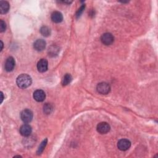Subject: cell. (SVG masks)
Instances as JSON below:
<instances>
[{
  "label": "cell",
  "instance_id": "obj_1",
  "mask_svg": "<svg viewBox=\"0 0 158 158\" xmlns=\"http://www.w3.org/2000/svg\"><path fill=\"white\" fill-rule=\"evenodd\" d=\"M31 78L30 75L27 74L20 75L16 80L17 86L20 88H28L31 84Z\"/></svg>",
  "mask_w": 158,
  "mask_h": 158
},
{
  "label": "cell",
  "instance_id": "obj_2",
  "mask_svg": "<svg viewBox=\"0 0 158 158\" xmlns=\"http://www.w3.org/2000/svg\"><path fill=\"white\" fill-rule=\"evenodd\" d=\"M33 116V112L29 109H24L20 113V118L25 123L30 122L32 120Z\"/></svg>",
  "mask_w": 158,
  "mask_h": 158
},
{
  "label": "cell",
  "instance_id": "obj_3",
  "mask_svg": "<svg viewBox=\"0 0 158 158\" xmlns=\"http://www.w3.org/2000/svg\"><path fill=\"white\" fill-rule=\"evenodd\" d=\"M98 93L102 94H106L110 92V86L106 82H101L98 84L96 87Z\"/></svg>",
  "mask_w": 158,
  "mask_h": 158
},
{
  "label": "cell",
  "instance_id": "obj_4",
  "mask_svg": "<svg viewBox=\"0 0 158 158\" xmlns=\"http://www.w3.org/2000/svg\"><path fill=\"white\" fill-rule=\"evenodd\" d=\"M101 41L102 44L106 46H109L112 44L114 41L113 35L110 33H105L102 35L101 37Z\"/></svg>",
  "mask_w": 158,
  "mask_h": 158
},
{
  "label": "cell",
  "instance_id": "obj_5",
  "mask_svg": "<svg viewBox=\"0 0 158 158\" xmlns=\"http://www.w3.org/2000/svg\"><path fill=\"white\" fill-rule=\"evenodd\" d=\"M131 146L130 141L127 139H121L117 143L118 148L123 151L128 150Z\"/></svg>",
  "mask_w": 158,
  "mask_h": 158
},
{
  "label": "cell",
  "instance_id": "obj_6",
  "mask_svg": "<svg viewBox=\"0 0 158 158\" xmlns=\"http://www.w3.org/2000/svg\"><path fill=\"white\" fill-rule=\"evenodd\" d=\"M97 131L101 134H106L110 130V125L105 122H101L98 124L96 127Z\"/></svg>",
  "mask_w": 158,
  "mask_h": 158
},
{
  "label": "cell",
  "instance_id": "obj_7",
  "mask_svg": "<svg viewBox=\"0 0 158 158\" xmlns=\"http://www.w3.org/2000/svg\"><path fill=\"white\" fill-rule=\"evenodd\" d=\"M48 62L46 59H41L37 63V69L40 72H44L48 70Z\"/></svg>",
  "mask_w": 158,
  "mask_h": 158
},
{
  "label": "cell",
  "instance_id": "obj_8",
  "mask_svg": "<svg viewBox=\"0 0 158 158\" xmlns=\"http://www.w3.org/2000/svg\"><path fill=\"white\" fill-rule=\"evenodd\" d=\"M46 41L43 39H38L33 43V48L38 51H41L46 47Z\"/></svg>",
  "mask_w": 158,
  "mask_h": 158
},
{
  "label": "cell",
  "instance_id": "obj_9",
  "mask_svg": "<svg viewBox=\"0 0 158 158\" xmlns=\"http://www.w3.org/2000/svg\"><path fill=\"white\" fill-rule=\"evenodd\" d=\"M15 65V62L13 57H9L5 63V70L7 72H11L13 70Z\"/></svg>",
  "mask_w": 158,
  "mask_h": 158
},
{
  "label": "cell",
  "instance_id": "obj_10",
  "mask_svg": "<svg viewBox=\"0 0 158 158\" xmlns=\"http://www.w3.org/2000/svg\"><path fill=\"white\" fill-rule=\"evenodd\" d=\"M46 98V94L42 89H37L33 93V98L37 102H42Z\"/></svg>",
  "mask_w": 158,
  "mask_h": 158
},
{
  "label": "cell",
  "instance_id": "obj_11",
  "mask_svg": "<svg viewBox=\"0 0 158 158\" xmlns=\"http://www.w3.org/2000/svg\"><path fill=\"white\" fill-rule=\"evenodd\" d=\"M31 127L28 124H23L20 128V133L23 136H28L31 133Z\"/></svg>",
  "mask_w": 158,
  "mask_h": 158
},
{
  "label": "cell",
  "instance_id": "obj_12",
  "mask_svg": "<svg viewBox=\"0 0 158 158\" xmlns=\"http://www.w3.org/2000/svg\"><path fill=\"white\" fill-rule=\"evenodd\" d=\"M51 18L52 22L55 23H60L63 20V15L61 12L59 11H54L52 13Z\"/></svg>",
  "mask_w": 158,
  "mask_h": 158
},
{
  "label": "cell",
  "instance_id": "obj_13",
  "mask_svg": "<svg viewBox=\"0 0 158 158\" xmlns=\"http://www.w3.org/2000/svg\"><path fill=\"white\" fill-rule=\"evenodd\" d=\"M9 4L7 1H1L0 2V13L1 14L7 13L9 10Z\"/></svg>",
  "mask_w": 158,
  "mask_h": 158
},
{
  "label": "cell",
  "instance_id": "obj_14",
  "mask_svg": "<svg viewBox=\"0 0 158 158\" xmlns=\"http://www.w3.org/2000/svg\"><path fill=\"white\" fill-rule=\"evenodd\" d=\"M72 80V77L71 76V75L67 73L64 76V78L62 81V84L64 86H66L69 85Z\"/></svg>",
  "mask_w": 158,
  "mask_h": 158
},
{
  "label": "cell",
  "instance_id": "obj_15",
  "mask_svg": "<svg viewBox=\"0 0 158 158\" xmlns=\"http://www.w3.org/2000/svg\"><path fill=\"white\" fill-rule=\"evenodd\" d=\"M47 143H48V139H45L44 140H43L41 143V144H40V146L38 147L37 152H36L38 155H40V154H41L43 152V151H44V148H45V147H46V146L47 144Z\"/></svg>",
  "mask_w": 158,
  "mask_h": 158
},
{
  "label": "cell",
  "instance_id": "obj_16",
  "mask_svg": "<svg viewBox=\"0 0 158 158\" xmlns=\"http://www.w3.org/2000/svg\"><path fill=\"white\" fill-rule=\"evenodd\" d=\"M40 33L44 36H48L51 34L50 28L46 26H43L40 28Z\"/></svg>",
  "mask_w": 158,
  "mask_h": 158
},
{
  "label": "cell",
  "instance_id": "obj_17",
  "mask_svg": "<svg viewBox=\"0 0 158 158\" xmlns=\"http://www.w3.org/2000/svg\"><path fill=\"white\" fill-rule=\"evenodd\" d=\"M53 107L51 104L49 103H46L43 107V111L46 114H50L52 111Z\"/></svg>",
  "mask_w": 158,
  "mask_h": 158
},
{
  "label": "cell",
  "instance_id": "obj_18",
  "mask_svg": "<svg viewBox=\"0 0 158 158\" xmlns=\"http://www.w3.org/2000/svg\"><path fill=\"white\" fill-rule=\"evenodd\" d=\"M58 52H59V49L58 48H56V46H52L49 49V55L50 56H54L57 54Z\"/></svg>",
  "mask_w": 158,
  "mask_h": 158
},
{
  "label": "cell",
  "instance_id": "obj_19",
  "mask_svg": "<svg viewBox=\"0 0 158 158\" xmlns=\"http://www.w3.org/2000/svg\"><path fill=\"white\" fill-rule=\"evenodd\" d=\"M85 5L83 4V5L80 7V8L78 9V10H77V13H76V17H77V18H78V17L81 15V14H82L83 10L85 9Z\"/></svg>",
  "mask_w": 158,
  "mask_h": 158
},
{
  "label": "cell",
  "instance_id": "obj_20",
  "mask_svg": "<svg viewBox=\"0 0 158 158\" xmlns=\"http://www.w3.org/2000/svg\"><path fill=\"white\" fill-rule=\"evenodd\" d=\"M6 25L4 21H3L2 20H0V31L1 32H3L6 30Z\"/></svg>",
  "mask_w": 158,
  "mask_h": 158
},
{
  "label": "cell",
  "instance_id": "obj_21",
  "mask_svg": "<svg viewBox=\"0 0 158 158\" xmlns=\"http://www.w3.org/2000/svg\"><path fill=\"white\" fill-rule=\"evenodd\" d=\"M1 102L2 103V101H3V99H4V96H3V93L2 92H1Z\"/></svg>",
  "mask_w": 158,
  "mask_h": 158
},
{
  "label": "cell",
  "instance_id": "obj_22",
  "mask_svg": "<svg viewBox=\"0 0 158 158\" xmlns=\"http://www.w3.org/2000/svg\"><path fill=\"white\" fill-rule=\"evenodd\" d=\"M1 51H2V47H3V43H2V41H1Z\"/></svg>",
  "mask_w": 158,
  "mask_h": 158
}]
</instances>
